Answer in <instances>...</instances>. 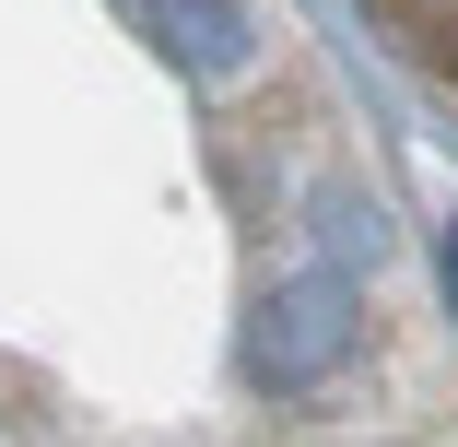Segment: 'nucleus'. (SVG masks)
Wrapping results in <instances>:
<instances>
[{
  "mask_svg": "<svg viewBox=\"0 0 458 447\" xmlns=\"http://www.w3.org/2000/svg\"><path fill=\"white\" fill-rule=\"evenodd\" d=\"M352 13L388 36V59L423 82L435 107H458V0H352Z\"/></svg>",
  "mask_w": 458,
  "mask_h": 447,
  "instance_id": "f257e3e1",
  "label": "nucleus"
}]
</instances>
